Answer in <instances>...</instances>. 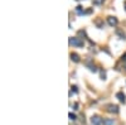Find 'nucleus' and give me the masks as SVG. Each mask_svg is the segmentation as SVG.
<instances>
[{
    "instance_id": "423d86ee",
    "label": "nucleus",
    "mask_w": 126,
    "mask_h": 125,
    "mask_svg": "<svg viewBox=\"0 0 126 125\" xmlns=\"http://www.w3.org/2000/svg\"><path fill=\"white\" fill-rule=\"evenodd\" d=\"M116 97L120 100V102H125V101H126V99H125V95H124L122 92H117V94H116Z\"/></svg>"
},
{
    "instance_id": "f03ea898",
    "label": "nucleus",
    "mask_w": 126,
    "mask_h": 125,
    "mask_svg": "<svg viewBox=\"0 0 126 125\" xmlns=\"http://www.w3.org/2000/svg\"><path fill=\"white\" fill-rule=\"evenodd\" d=\"M69 44L71 45H76V47H82L83 45V42L82 41H80L78 38H69Z\"/></svg>"
},
{
    "instance_id": "20e7f679",
    "label": "nucleus",
    "mask_w": 126,
    "mask_h": 125,
    "mask_svg": "<svg viewBox=\"0 0 126 125\" xmlns=\"http://www.w3.org/2000/svg\"><path fill=\"white\" fill-rule=\"evenodd\" d=\"M107 23L111 27H115V25H117V19L115 18V16H108V18H107Z\"/></svg>"
},
{
    "instance_id": "dca6fc26",
    "label": "nucleus",
    "mask_w": 126,
    "mask_h": 125,
    "mask_svg": "<svg viewBox=\"0 0 126 125\" xmlns=\"http://www.w3.org/2000/svg\"><path fill=\"white\" fill-rule=\"evenodd\" d=\"M125 68H126V63H125Z\"/></svg>"
},
{
    "instance_id": "9b49d317",
    "label": "nucleus",
    "mask_w": 126,
    "mask_h": 125,
    "mask_svg": "<svg viewBox=\"0 0 126 125\" xmlns=\"http://www.w3.org/2000/svg\"><path fill=\"white\" fill-rule=\"evenodd\" d=\"M102 1H103V0H93V4L95 5H100Z\"/></svg>"
},
{
    "instance_id": "6e6552de",
    "label": "nucleus",
    "mask_w": 126,
    "mask_h": 125,
    "mask_svg": "<svg viewBox=\"0 0 126 125\" xmlns=\"http://www.w3.org/2000/svg\"><path fill=\"white\" fill-rule=\"evenodd\" d=\"M76 11H77L78 14H83V9H82V7H81V5H78V7L76 8Z\"/></svg>"
},
{
    "instance_id": "f8f14e48",
    "label": "nucleus",
    "mask_w": 126,
    "mask_h": 125,
    "mask_svg": "<svg viewBox=\"0 0 126 125\" xmlns=\"http://www.w3.org/2000/svg\"><path fill=\"white\" fill-rule=\"evenodd\" d=\"M90 70H91L92 72H97V68H96L95 66H90Z\"/></svg>"
},
{
    "instance_id": "0eeeda50",
    "label": "nucleus",
    "mask_w": 126,
    "mask_h": 125,
    "mask_svg": "<svg viewBox=\"0 0 126 125\" xmlns=\"http://www.w3.org/2000/svg\"><path fill=\"white\" fill-rule=\"evenodd\" d=\"M113 124H115L113 119H105L103 120V125H113Z\"/></svg>"
},
{
    "instance_id": "7ed1b4c3",
    "label": "nucleus",
    "mask_w": 126,
    "mask_h": 125,
    "mask_svg": "<svg viewBox=\"0 0 126 125\" xmlns=\"http://www.w3.org/2000/svg\"><path fill=\"white\" fill-rule=\"evenodd\" d=\"M106 109H107L108 112H113V114H117V112H119V106H117V105H113V104L107 105Z\"/></svg>"
},
{
    "instance_id": "2eb2a0df",
    "label": "nucleus",
    "mask_w": 126,
    "mask_h": 125,
    "mask_svg": "<svg viewBox=\"0 0 126 125\" xmlns=\"http://www.w3.org/2000/svg\"><path fill=\"white\" fill-rule=\"evenodd\" d=\"M122 59H124V61H125V62H126V53H125V54H124V56H122Z\"/></svg>"
},
{
    "instance_id": "ddd939ff",
    "label": "nucleus",
    "mask_w": 126,
    "mask_h": 125,
    "mask_svg": "<svg viewBox=\"0 0 126 125\" xmlns=\"http://www.w3.org/2000/svg\"><path fill=\"white\" fill-rule=\"evenodd\" d=\"M71 88H72V91H74L76 94L78 92V88H77V86H72V87H71Z\"/></svg>"
},
{
    "instance_id": "39448f33",
    "label": "nucleus",
    "mask_w": 126,
    "mask_h": 125,
    "mask_svg": "<svg viewBox=\"0 0 126 125\" xmlns=\"http://www.w3.org/2000/svg\"><path fill=\"white\" fill-rule=\"evenodd\" d=\"M71 59H72L73 62H76V63L81 61V59H80V56H78L77 53H71Z\"/></svg>"
},
{
    "instance_id": "f3484780",
    "label": "nucleus",
    "mask_w": 126,
    "mask_h": 125,
    "mask_svg": "<svg viewBox=\"0 0 126 125\" xmlns=\"http://www.w3.org/2000/svg\"><path fill=\"white\" fill-rule=\"evenodd\" d=\"M125 7H126V4H125Z\"/></svg>"
},
{
    "instance_id": "9d476101",
    "label": "nucleus",
    "mask_w": 126,
    "mask_h": 125,
    "mask_svg": "<svg viewBox=\"0 0 126 125\" xmlns=\"http://www.w3.org/2000/svg\"><path fill=\"white\" fill-rule=\"evenodd\" d=\"M117 34L121 37V39H125V33H122L121 30H117Z\"/></svg>"
},
{
    "instance_id": "4468645a",
    "label": "nucleus",
    "mask_w": 126,
    "mask_h": 125,
    "mask_svg": "<svg viewBox=\"0 0 126 125\" xmlns=\"http://www.w3.org/2000/svg\"><path fill=\"white\" fill-rule=\"evenodd\" d=\"M73 110H78V104H74V109Z\"/></svg>"
},
{
    "instance_id": "f257e3e1",
    "label": "nucleus",
    "mask_w": 126,
    "mask_h": 125,
    "mask_svg": "<svg viewBox=\"0 0 126 125\" xmlns=\"http://www.w3.org/2000/svg\"><path fill=\"white\" fill-rule=\"evenodd\" d=\"M103 120L101 119V116H98V115H93L91 118V124L92 125H102Z\"/></svg>"
},
{
    "instance_id": "1a4fd4ad",
    "label": "nucleus",
    "mask_w": 126,
    "mask_h": 125,
    "mask_svg": "<svg viewBox=\"0 0 126 125\" xmlns=\"http://www.w3.org/2000/svg\"><path fill=\"white\" fill-rule=\"evenodd\" d=\"M69 120H72V121H74L76 120V119H77V118H76V115H74V114H72V112H69Z\"/></svg>"
}]
</instances>
